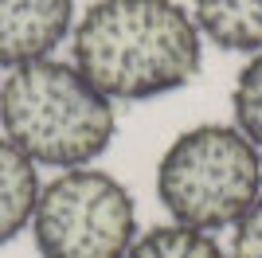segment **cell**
Segmentation results:
<instances>
[{"label": "cell", "instance_id": "cell-9", "mask_svg": "<svg viewBox=\"0 0 262 258\" xmlns=\"http://www.w3.org/2000/svg\"><path fill=\"white\" fill-rule=\"evenodd\" d=\"M231 110L239 133L262 153V51H254V59L239 71L231 90Z\"/></svg>", "mask_w": 262, "mask_h": 258}, {"label": "cell", "instance_id": "cell-2", "mask_svg": "<svg viewBox=\"0 0 262 258\" xmlns=\"http://www.w3.org/2000/svg\"><path fill=\"white\" fill-rule=\"evenodd\" d=\"M4 137L39 168H90L118 133L114 102L75 63L35 59L0 82Z\"/></svg>", "mask_w": 262, "mask_h": 258}, {"label": "cell", "instance_id": "cell-6", "mask_svg": "<svg viewBox=\"0 0 262 258\" xmlns=\"http://www.w3.org/2000/svg\"><path fill=\"white\" fill-rule=\"evenodd\" d=\"M196 28L223 51H262V0H192Z\"/></svg>", "mask_w": 262, "mask_h": 258}, {"label": "cell", "instance_id": "cell-3", "mask_svg": "<svg viewBox=\"0 0 262 258\" xmlns=\"http://www.w3.org/2000/svg\"><path fill=\"white\" fill-rule=\"evenodd\" d=\"M262 196V153L239 125H196L164 149L157 164V200L172 223L196 231L235 227Z\"/></svg>", "mask_w": 262, "mask_h": 258}, {"label": "cell", "instance_id": "cell-4", "mask_svg": "<svg viewBox=\"0 0 262 258\" xmlns=\"http://www.w3.org/2000/svg\"><path fill=\"white\" fill-rule=\"evenodd\" d=\"M28 227L39 258H125L137 239V204L118 176L67 168L39 188Z\"/></svg>", "mask_w": 262, "mask_h": 258}, {"label": "cell", "instance_id": "cell-1", "mask_svg": "<svg viewBox=\"0 0 262 258\" xmlns=\"http://www.w3.org/2000/svg\"><path fill=\"white\" fill-rule=\"evenodd\" d=\"M71 51L110 102H145L200 75L204 35L176 0H94L71 32Z\"/></svg>", "mask_w": 262, "mask_h": 258}, {"label": "cell", "instance_id": "cell-7", "mask_svg": "<svg viewBox=\"0 0 262 258\" xmlns=\"http://www.w3.org/2000/svg\"><path fill=\"white\" fill-rule=\"evenodd\" d=\"M39 188V168L8 137H0V247L32 223Z\"/></svg>", "mask_w": 262, "mask_h": 258}, {"label": "cell", "instance_id": "cell-10", "mask_svg": "<svg viewBox=\"0 0 262 258\" xmlns=\"http://www.w3.org/2000/svg\"><path fill=\"white\" fill-rule=\"evenodd\" d=\"M231 258H262V196L254 200V207L235 223L231 235Z\"/></svg>", "mask_w": 262, "mask_h": 258}, {"label": "cell", "instance_id": "cell-5", "mask_svg": "<svg viewBox=\"0 0 262 258\" xmlns=\"http://www.w3.org/2000/svg\"><path fill=\"white\" fill-rule=\"evenodd\" d=\"M75 20V0H0V67L51 59Z\"/></svg>", "mask_w": 262, "mask_h": 258}, {"label": "cell", "instance_id": "cell-8", "mask_svg": "<svg viewBox=\"0 0 262 258\" xmlns=\"http://www.w3.org/2000/svg\"><path fill=\"white\" fill-rule=\"evenodd\" d=\"M125 258H231V254L208 231L180 227V223H161V227H149L145 235L133 239Z\"/></svg>", "mask_w": 262, "mask_h": 258}]
</instances>
